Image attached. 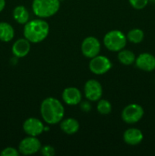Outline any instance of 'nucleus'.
I'll return each mask as SVG.
<instances>
[{
    "label": "nucleus",
    "instance_id": "obj_15",
    "mask_svg": "<svg viewBox=\"0 0 155 156\" xmlns=\"http://www.w3.org/2000/svg\"><path fill=\"white\" fill-rule=\"evenodd\" d=\"M79 123L74 118H67L62 120L60 123V128L65 133L72 135L78 131Z\"/></svg>",
    "mask_w": 155,
    "mask_h": 156
},
{
    "label": "nucleus",
    "instance_id": "obj_18",
    "mask_svg": "<svg viewBox=\"0 0 155 156\" xmlns=\"http://www.w3.org/2000/svg\"><path fill=\"white\" fill-rule=\"evenodd\" d=\"M135 56L133 52L129 50H124L119 51L118 59L122 64L126 66H130L135 62Z\"/></svg>",
    "mask_w": 155,
    "mask_h": 156
},
{
    "label": "nucleus",
    "instance_id": "obj_5",
    "mask_svg": "<svg viewBox=\"0 0 155 156\" xmlns=\"http://www.w3.org/2000/svg\"><path fill=\"white\" fill-rule=\"evenodd\" d=\"M144 114L142 107L137 104H131L123 109L122 119L129 124H133L139 121Z\"/></svg>",
    "mask_w": 155,
    "mask_h": 156
},
{
    "label": "nucleus",
    "instance_id": "obj_14",
    "mask_svg": "<svg viewBox=\"0 0 155 156\" xmlns=\"http://www.w3.org/2000/svg\"><path fill=\"white\" fill-rule=\"evenodd\" d=\"M30 41L26 38H21L14 43L12 46V53L16 57H24L29 53L30 50Z\"/></svg>",
    "mask_w": 155,
    "mask_h": 156
},
{
    "label": "nucleus",
    "instance_id": "obj_12",
    "mask_svg": "<svg viewBox=\"0 0 155 156\" xmlns=\"http://www.w3.org/2000/svg\"><path fill=\"white\" fill-rule=\"evenodd\" d=\"M82 95L81 91L74 87H69L64 89L62 99L68 105H76L81 101Z\"/></svg>",
    "mask_w": 155,
    "mask_h": 156
},
{
    "label": "nucleus",
    "instance_id": "obj_25",
    "mask_svg": "<svg viewBox=\"0 0 155 156\" xmlns=\"http://www.w3.org/2000/svg\"><path fill=\"white\" fill-rule=\"evenodd\" d=\"M5 0H0V12L5 9Z\"/></svg>",
    "mask_w": 155,
    "mask_h": 156
},
{
    "label": "nucleus",
    "instance_id": "obj_20",
    "mask_svg": "<svg viewBox=\"0 0 155 156\" xmlns=\"http://www.w3.org/2000/svg\"><path fill=\"white\" fill-rule=\"evenodd\" d=\"M97 111L100 114L107 115L112 111V105L107 100L101 99L97 103Z\"/></svg>",
    "mask_w": 155,
    "mask_h": 156
},
{
    "label": "nucleus",
    "instance_id": "obj_21",
    "mask_svg": "<svg viewBox=\"0 0 155 156\" xmlns=\"http://www.w3.org/2000/svg\"><path fill=\"white\" fill-rule=\"evenodd\" d=\"M129 2L134 9L137 10H141L147 6L149 0H129Z\"/></svg>",
    "mask_w": 155,
    "mask_h": 156
},
{
    "label": "nucleus",
    "instance_id": "obj_24",
    "mask_svg": "<svg viewBox=\"0 0 155 156\" xmlns=\"http://www.w3.org/2000/svg\"><path fill=\"white\" fill-rule=\"evenodd\" d=\"M81 109L83 110L84 111H88L91 110V105H90V104L88 103V102H83V103L81 104Z\"/></svg>",
    "mask_w": 155,
    "mask_h": 156
},
{
    "label": "nucleus",
    "instance_id": "obj_6",
    "mask_svg": "<svg viewBox=\"0 0 155 156\" xmlns=\"http://www.w3.org/2000/svg\"><path fill=\"white\" fill-rule=\"evenodd\" d=\"M41 143L36 136H29L23 139L18 146V151L24 155H30L36 153L41 149Z\"/></svg>",
    "mask_w": 155,
    "mask_h": 156
},
{
    "label": "nucleus",
    "instance_id": "obj_13",
    "mask_svg": "<svg viewBox=\"0 0 155 156\" xmlns=\"http://www.w3.org/2000/svg\"><path fill=\"white\" fill-rule=\"evenodd\" d=\"M144 136L142 132L137 128H130L125 131L123 140L129 146H137L142 142Z\"/></svg>",
    "mask_w": 155,
    "mask_h": 156
},
{
    "label": "nucleus",
    "instance_id": "obj_7",
    "mask_svg": "<svg viewBox=\"0 0 155 156\" xmlns=\"http://www.w3.org/2000/svg\"><path fill=\"white\" fill-rule=\"evenodd\" d=\"M112 68V62L106 56H98L90 61L89 69L94 74L103 75Z\"/></svg>",
    "mask_w": 155,
    "mask_h": 156
},
{
    "label": "nucleus",
    "instance_id": "obj_11",
    "mask_svg": "<svg viewBox=\"0 0 155 156\" xmlns=\"http://www.w3.org/2000/svg\"><path fill=\"white\" fill-rule=\"evenodd\" d=\"M135 64L142 71L152 72L155 69V56L149 53H141L135 59Z\"/></svg>",
    "mask_w": 155,
    "mask_h": 156
},
{
    "label": "nucleus",
    "instance_id": "obj_23",
    "mask_svg": "<svg viewBox=\"0 0 155 156\" xmlns=\"http://www.w3.org/2000/svg\"><path fill=\"white\" fill-rule=\"evenodd\" d=\"M40 152L44 156H53L55 155V149L51 146H44L41 147Z\"/></svg>",
    "mask_w": 155,
    "mask_h": 156
},
{
    "label": "nucleus",
    "instance_id": "obj_10",
    "mask_svg": "<svg viewBox=\"0 0 155 156\" xmlns=\"http://www.w3.org/2000/svg\"><path fill=\"white\" fill-rule=\"evenodd\" d=\"M23 129L28 136H37L44 131V126L39 119L30 117L24 122Z\"/></svg>",
    "mask_w": 155,
    "mask_h": 156
},
{
    "label": "nucleus",
    "instance_id": "obj_3",
    "mask_svg": "<svg viewBox=\"0 0 155 156\" xmlns=\"http://www.w3.org/2000/svg\"><path fill=\"white\" fill-rule=\"evenodd\" d=\"M59 0H33L32 9L35 15L41 18H50L59 11Z\"/></svg>",
    "mask_w": 155,
    "mask_h": 156
},
{
    "label": "nucleus",
    "instance_id": "obj_22",
    "mask_svg": "<svg viewBox=\"0 0 155 156\" xmlns=\"http://www.w3.org/2000/svg\"><path fill=\"white\" fill-rule=\"evenodd\" d=\"M19 151L13 147H7L3 149L0 155L2 156H18L19 155Z\"/></svg>",
    "mask_w": 155,
    "mask_h": 156
},
{
    "label": "nucleus",
    "instance_id": "obj_4",
    "mask_svg": "<svg viewBox=\"0 0 155 156\" xmlns=\"http://www.w3.org/2000/svg\"><path fill=\"white\" fill-rule=\"evenodd\" d=\"M126 35L118 30H110L103 37L104 46L112 52H119L122 50L126 47Z\"/></svg>",
    "mask_w": 155,
    "mask_h": 156
},
{
    "label": "nucleus",
    "instance_id": "obj_9",
    "mask_svg": "<svg viewBox=\"0 0 155 156\" xmlns=\"http://www.w3.org/2000/svg\"><path fill=\"white\" fill-rule=\"evenodd\" d=\"M84 91L85 97L91 101H99L103 94L102 85H100L98 81L95 80V79L88 80L85 83Z\"/></svg>",
    "mask_w": 155,
    "mask_h": 156
},
{
    "label": "nucleus",
    "instance_id": "obj_26",
    "mask_svg": "<svg viewBox=\"0 0 155 156\" xmlns=\"http://www.w3.org/2000/svg\"><path fill=\"white\" fill-rule=\"evenodd\" d=\"M149 1H150V2H151L155 3V0H149Z\"/></svg>",
    "mask_w": 155,
    "mask_h": 156
},
{
    "label": "nucleus",
    "instance_id": "obj_8",
    "mask_svg": "<svg viewBox=\"0 0 155 156\" xmlns=\"http://www.w3.org/2000/svg\"><path fill=\"white\" fill-rule=\"evenodd\" d=\"M100 51V43L94 37H88L81 44V52L87 58L95 57Z\"/></svg>",
    "mask_w": 155,
    "mask_h": 156
},
{
    "label": "nucleus",
    "instance_id": "obj_17",
    "mask_svg": "<svg viewBox=\"0 0 155 156\" xmlns=\"http://www.w3.org/2000/svg\"><path fill=\"white\" fill-rule=\"evenodd\" d=\"M14 19L21 24H25L29 21V12L23 5H18L13 11Z\"/></svg>",
    "mask_w": 155,
    "mask_h": 156
},
{
    "label": "nucleus",
    "instance_id": "obj_2",
    "mask_svg": "<svg viewBox=\"0 0 155 156\" xmlns=\"http://www.w3.org/2000/svg\"><path fill=\"white\" fill-rule=\"evenodd\" d=\"M50 32L48 23L42 19H34L27 21L24 25V37L30 42L37 44L46 38Z\"/></svg>",
    "mask_w": 155,
    "mask_h": 156
},
{
    "label": "nucleus",
    "instance_id": "obj_1",
    "mask_svg": "<svg viewBox=\"0 0 155 156\" xmlns=\"http://www.w3.org/2000/svg\"><path fill=\"white\" fill-rule=\"evenodd\" d=\"M40 113L46 123L56 124L62 121L65 114V109L58 99L50 97L44 99L41 103Z\"/></svg>",
    "mask_w": 155,
    "mask_h": 156
},
{
    "label": "nucleus",
    "instance_id": "obj_16",
    "mask_svg": "<svg viewBox=\"0 0 155 156\" xmlns=\"http://www.w3.org/2000/svg\"><path fill=\"white\" fill-rule=\"evenodd\" d=\"M15 36V30L10 24L5 21L0 22V41L9 42Z\"/></svg>",
    "mask_w": 155,
    "mask_h": 156
},
{
    "label": "nucleus",
    "instance_id": "obj_19",
    "mask_svg": "<svg viewBox=\"0 0 155 156\" xmlns=\"http://www.w3.org/2000/svg\"><path fill=\"white\" fill-rule=\"evenodd\" d=\"M144 32L139 28L132 29L127 34V39L133 44H139L144 40Z\"/></svg>",
    "mask_w": 155,
    "mask_h": 156
}]
</instances>
